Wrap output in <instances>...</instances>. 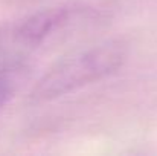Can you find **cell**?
<instances>
[{"label":"cell","mask_w":157,"mask_h":156,"mask_svg":"<svg viewBox=\"0 0 157 156\" xmlns=\"http://www.w3.org/2000/svg\"><path fill=\"white\" fill-rule=\"evenodd\" d=\"M67 18H69L67 8H56L38 12L21 25V28L18 29V37L25 43L35 45L43 38H46L56 28H59Z\"/></svg>","instance_id":"obj_2"},{"label":"cell","mask_w":157,"mask_h":156,"mask_svg":"<svg viewBox=\"0 0 157 156\" xmlns=\"http://www.w3.org/2000/svg\"><path fill=\"white\" fill-rule=\"evenodd\" d=\"M12 90H14L12 78L8 75V72L0 70V106H3L11 98Z\"/></svg>","instance_id":"obj_3"},{"label":"cell","mask_w":157,"mask_h":156,"mask_svg":"<svg viewBox=\"0 0 157 156\" xmlns=\"http://www.w3.org/2000/svg\"><path fill=\"white\" fill-rule=\"evenodd\" d=\"M125 60L124 46L110 42L66 57L37 83L35 101H49L114 74Z\"/></svg>","instance_id":"obj_1"}]
</instances>
